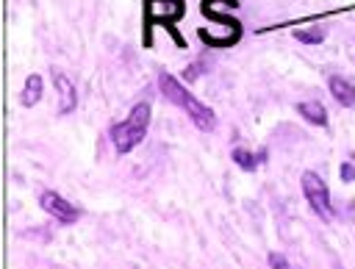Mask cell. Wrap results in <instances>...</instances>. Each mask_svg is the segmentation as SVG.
I'll return each instance as SVG.
<instances>
[{
	"instance_id": "cell-1",
	"label": "cell",
	"mask_w": 355,
	"mask_h": 269,
	"mask_svg": "<svg viewBox=\"0 0 355 269\" xmlns=\"http://www.w3.org/2000/svg\"><path fill=\"white\" fill-rule=\"evenodd\" d=\"M158 86H161V94L169 100V103H175V105H180L186 114H189V119L200 128V130H214V125H216V114L205 105V103H200L186 86H180L178 83V78H172L169 72H161V78H158Z\"/></svg>"
},
{
	"instance_id": "cell-2",
	"label": "cell",
	"mask_w": 355,
	"mask_h": 269,
	"mask_svg": "<svg viewBox=\"0 0 355 269\" xmlns=\"http://www.w3.org/2000/svg\"><path fill=\"white\" fill-rule=\"evenodd\" d=\"M150 111H153L150 103H136L122 122L111 125V141H114L116 153L125 155V153H130L133 147L141 144V139L147 133V125H150Z\"/></svg>"
},
{
	"instance_id": "cell-3",
	"label": "cell",
	"mask_w": 355,
	"mask_h": 269,
	"mask_svg": "<svg viewBox=\"0 0 355 269\" xmlns=\"http://www.w3.org/2000/svg\"><path fill=\"white\" fill-rule=\"evenodd\" d=\"M183 11H186L183 0H144V44H150V28L153 25H164L172 31V25L183 17ZM172 36L178 39V47H186L175 31H172Z\"/></svg>"
},
{
	"instance_id": "cell-4",
	"label": "cell",
	"mask_w": 355,
	"mask_h": 269,
	"mask_svg": "<svg viewBox=\"0 0 355 269\" xmlns=\"http://www.w3.org/2000/svg\"><path fill=\"white\" fill-rule=\"evenodd\" d=\"M300 183H302V194H305V200L311 202V208L322 216V219H333V205H330V189H327V183L316 175V172H302V177H300Z\"/></svg>"
},
{
	"instance_id": "cell-5",
	"label": "cell",
	"mask_w": 355,
	"mask_h": 269,
	"mask_svg": "<svg viewBox=\"0 0 355 269\" xmlns=\"http://www.w3.org/2000/svg\"><path fill=\"white\" fill-rule=\"evenodd\" d=\"M39 205L50 214V216H55L61 225H75L78 219H80V208H75L69 200H64L58 191H42L39 194Z\"/></svg>"
},
{
	"instance_id": "cell-6",
	"label": "cell",
	"mask_w": 355,
	"mask_h": 269,
	"mask_svg": "<svg viewBox=\"0 0 355 269\" xmlns=\"http://www.w3.org/2000/svg\"><path fill=\"white\" fill-rule=\"evenodd\" d=\"M53 83H55V92H58V114H72L75 105H78V94H75V86L72 80L61 72V69H53Z\"/></svg>"
},
{
	"instance_id": "cell-7",
	"label": "cell",
	"mask_w": 355,
	"mask_h": 269,
	"mask_svg": "<svg viewBox=\"0 0 355 269\" xmlns=\"http://www.w3.org/2000/svg\"><path fill=\"white\" fill-rule=\"evenodd\" d=\"M327 86H330V94H333L344 108H352V105H355V86H352L347 78H341V75H330Z\"/></svg>"
},
{
	"instance_id": "cell-8",
	"label": "cell",
	"mask_w": 355,
	"mask_h": 269,
	"mask_svg": "<svg viewBox=\"0 0 355 269\" xmlns=\"http://www.w3.org/2000/svg\"><path fill=\"white\" fill-rule=\"evenodd\" d=\"M42 92H44V80H42V75L31 72V75L25 78V86H22V94H19L22 105H25V108H33V105L42 100Z\"/></svg>"
},
{
	"instance_id": "cell-9",
	"label": "cell",
	"mask_w": 355,
	"mask_h": 269,
	"mask_svg": "<svg viewBox=\"0 0 355 269\" xmlns=\"http://www.w3.org/2000/svg\"><path fill=\"white\" fill-rule=\"evenodd\" d=\"M297 114L302 119H308L311 125H319V128L327 125V111H324V105L319 100H302V103H297Z\"/></svg>"
},
{
	"instance_id": "cell-10",
	"label": "cell",
	"mask_w": 355,
	"mask_h": 269,
	"mask_svg": "<svg viewBox=\"0 0 355 269\" xmlns=\"http://www.w3.org/2000/svg\"><path fill=\"white\" fill-rule=\"evenodd\" d=\"M233 161H236V166H241L244 172H255L258 164H266V150H261V153L252 155L250 150L236 147V150H233Z\"/></svg>"
},
{
	"instance_id": "cell-11",
	"label": "cell",
	"mask_w": 355,
	"mask_h": 269,
	"mask_svg": "<svg viewBox=\"0 0 355 269\" xmlns=\"http://www.w3.org/2000/svg\"><path fill=\"white\" fill-rule=\"evenodd\" d=\"M294 39L302 44H319L324 39V28H311V31H294Z\"/></svg>"
},
{
	"instance_id": "cell-12",
	"label": "cell",
	"mask_w": 355,
	"mask_h": 269,
	"mask_svg": "<svg viewBox=\"0 0 355 269\" xmlns=\"http://www.w3.org/2000/svg\"><path fill=\"white\" fill-rule=\"evenodd\" d=\"M266 261H269L272 269H291V266H288V258H286L283 252H277V250H272V252L266 255Z\"/></svg>"
},
{
	"instance_id": "cell-13",
	"label": "cell",
	"mask_w": 355,
	"mask_h": 269,
	"mask_svg": "<svg viewBox=\"0 0 355 269\" xmlns=\"http://www.w3.org/2000/svg\"><path fill=\"white\" fill-rule=\"evenodd\" d=\"M341 180L344 183H352L355 180V166L352 164H341Z\"/></svg>"
}]
</instances>
